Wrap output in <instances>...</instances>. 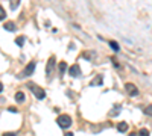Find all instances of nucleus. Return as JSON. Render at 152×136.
Masks as SVG:
<instances>
[{
	"label": "nucleus",
	"instance_id": "21",
	"mask_svg": "<svg viewBox=\"0 0 152 136\" xmlns=\"http://www.w3.org/2000/svg\"><path fill=\"white\" fill-rule=\"evenodd\" d=\"M64 136H75V135H73V133H72V132H69V133H66V135H64Z\"/></svg>",
	"mask_w": 152,
	"mask_h": 136
},
{
	"label": "nucleus",
	"instance_id": "18",
	"mask_svg": "<svg viewBox=\"0 0 152 136\" xmlns=\"http://www.w3.org/2000/svg\"><path fill=\"white\" fill-rule=\"evenodd\" d=\"M138 135H140V136H149V130L148 129H142Z\"/></svg>",
	"mask_w": 152,
	"mask_h": 136
},
{
	"label": "nucleus",
	"instance_id": "10",
	"mask_svg": "<svg viewBox=\"0 0 152 136\" xmlns=\"http://www.w3.org/2000/svg\"><path fill=\"white\" fill-rule=\"evenodd\" d=\"M102 82H104V77H102V76H97V77L91 82V85H93V86H100V85H104Z\"/></svg>",
	"mask_w": 152,
	"mask_h": 136
},
{
	"label": "nucleus",
	"instance_id": "13",
	"mask_svg": "<svg viewBox=\"0 0 152 136\" xmlns=\"http://www.w3.org/2000/svg\"><path fill=\"white\" fill-rule=\"evenodd\" d=\"M9 5H11V9H17L20 5V0H9Z\"/></svg>",
	"mask_w": 152,
	"mask_h": 136
},
{
	"label": "nucleus",
	"instance_id": "19",
	"mask_svg": "<svg viewBox=\"0 0 152 136\" xmlns=\"http://www.w3.org/2000/svg\"><path fill=\"white\" fill-rule=\"evenodd\" d=\"M2 136H15V133H14V132H6V133H3Z\"/></svg>",
	"mask_w": 152,
	"mask_h": 136
},
{
	"label": "nucleus",
	"instance_id": "1",
	"mask_svg": "<svg viewBox=\"0 0 152 136\" xmlns=\"http://www.w3.org/2000/svg\"><path fill=\"white\" fill-rule=\"evenodd\" d=\"M28 88L32 91V94L38 98V100H43V98L46 97V91L41 88V86H38V85H35L34 82H29L28 83Z\"/></svg>",
	"mask_w": 152,
	"mask_h": 136
},
{
	"label": "nucleus",
	"instance_id": "9",
	"mask_svg": "<svg viewBox=\"0 0 152 136\" xmlns=\"http://www.w3.org/2000/svg\"><path fill=\"white\" fill-rule=\"evenodd\" d=\"M66 70H67V64L64 62V60H62V62L59 64V76H61V77L66 74Z\"/></svg>",
	"mask_w": 152,
	"mask_h": 136
},
{
	"label": "nucleus",
	"instance_id": "5",
	"mask_svg": "<svg viewBox=\"0 0 152 136\" xmlns=\"http://www.w3.org/2000/svg\"><path fill=\"white\" fill-rule=\"evenodd\" d=\"M35 67H37V64H35V60H31V62L24 67V70H23V76H31V74L35 71Z\"/></svg>",
	"mask_w": 152,
	"mask_h": 136
},
{
	"label": "nucleus",
	"instance_id": "20",
	"mask_svg": "<svg viewBox=\"0 0 152 136\" xmlns=\"http://www.w3.org/2000/svg\"><path fill=\"white\" fill-rule=\"evenodd\" d=\"M8 110H9V112H17V109H15V107H9Z\"/></svg>",
	"mask_w": 152,
	"mask_h": 136
},
{
	"label": "nucleus",
	"instance_id": "3",
	"mask_svg": "<svg viewBox=\"0 0 152 136\" xmlns=\"http://www.w3.org/2000/svg\"><path fill=\"white\" fill-rule=\"evenodd\" d=\"M56 122H58V126L61 129H69L72 126V118L69 115H61V117H58Z\"/></svg>",
	"mask_w": 152,
	"mask_h": 136
},
{
	"label": "nucleus",
	"instance_id": "14",
	"mask_svg": "<svg viewBox=\"0 0 152 136\" xmlns=\"http://www.w3.org/2000/svg\"><path fill=\"white\" fill-rule=\"evenodd\" d=\"M143 112L149 117H152V104H148L146 107H143Z\"/></svg>",
	"mask_w": 152,
	"mask_h": 136
},
{
	"label": "nucleus",
	"instance_id": "22",
	"mask_svg": "<svg viewBox=\"0 0 152 136\" xmlns=\"http://www.w3.org/2000/svg\"><path fill=\"white\" fill-rule=\"evenodd\" d=\"M2 91H3V85H2V83H0V92H2Z\"/></svg>",
	"mask_w": 152,
	"mask_h": 136
},
{
	"label": "nucleus",
	"instance_id": "12",
	"mask_svg": "<svg viewBox=\"0 0 152 136\" xmlns=\"http://www.w3.org/2000/svg\"><path fill=\"white\" fill-rule=\"evenodd\" d=\"M15 101H18V103H23V101H24V94H23L21 91H18V92L15 94Z\"/></svg>",
	"mask_w": 152,
	"mask_h": 136
},
{
	"label": "nucleus",
	"instance_id": "6",
	"mask_svg": "<svg viewBox=\"0 0 152 136\" xmlns=\"http://www.w3.org/2000/svg\"><path fill=\"white\" fill-rule=\"evenodd\" d=\"M69 74H70L72 77H79V76H81V68H79V65H78V64L72 65V67L69 68Z\"/></svg>",
	"mask_w": 152,
	"mask_h": 136
},
{
	"label": "nucleus",
	"instance_id": "15",
	"mask_svg": "<svg viewBox=\"0 0 152 136\" xmlns=\"http://www.w3.org/2000/svg\"><path fill=\"white\" fill-rule=\"evenodd\" d=\"M110 47L113 48L114 52H119V44H117L116 41H110Z\"/></svg>",
	"mask_w": 152,
	"mask_h": 136
},
{
	"label": "nucleus",
	"instance_id": "16",
	"mask_svg": "<svg viewBox=\"0 0 152 136\" xmlns=\"http://www.w3.org/2000/svg\"><path fill=\"white\" fill-rule=\"evenodd\" d=\"M15 44L17 45H23L24 44V36H18V38L15 40Z\"/></svg>",
	"mask_w": 152,
	"mask_h": 136
},
{
	"label": "nucleus",
	"instance_id": "8",
	"mask_svg": "<svg viewBox=\"0 0 152 136\" xmlns=\"http://www.w3.org/2000/svg\"><path fill=\"white\" fill-rule=\"evenodd\" d=\"M3 27H5L6 30H9V32H15V30H17V26H15V24L12 23V21L5 23V24H3Z\"/></svg>",
	"mask_w": 152,
	"mask_h": 136
},
{
	"label": "nucleus",
	"instance_id": "11",
	"mask_svg": "<svg viewBox=\"0 0 152 136\" xmlns=\"http://www.w3.org/2000/svg\"><path fill=\"white\" fill-rule=\"evenodd\" d=\"M117 130H119V132H126V130H128V124H126L125 121L119 122V124H117Z\"/></svg>",
	"mask_w": 152,
	"mask_h": 136
},
{
	"label": "nucleus",
	"instance_id": "7",
	"mask_svg": "<svg viewBox=\"0 0 152 136\" xmlns=\"http://www.w3.org/2000/svg\"><path fill=\"white\" fill-rule=\"evenodd\" d=\"M82 58L87 59V60H93V59H96V52H93V50H87V52L82 53Z\"/></svg>",
	"mask_w": 152,
	"mask_h": 136
},
{
	"label": "nucleus",
	"instance_id": "17",
	"mask_svg": "<svg viewBox=\"0 0 152 136\" xmlns=\"http://www.w3.org/2000/svg\"><path fill=\"white\" fill-rule=\"evenodd\" d=\"M5 18H6V11L0 6V20H5Z\"/></svg>",
	"mask_w": 152,
	"mask_h": 136
},
{
	"label": "nucleus",
	"instance_id": "2",
	"mask_svg": "<svg viewBox=\"0 0 152 136\" xmlns=\"http://www.w3.org/2000/svg\"><path fill=\"white\" fill-rule=\"evenodd\" d=\"M55 64H56V60H55V56H50L49 60H47V64H46V76L50 79L52 77V74L55 71Z\"/></svg>",
	"mask_w": 152,
	"mask_h": 136
},
{
	"label": "nucleus",
	"instance_id": "4",
	"mask_svg": "<svg viewBox=\"0 0 152 136\" xmlns=\"http://www.w3.org/2000/svg\"><path fill=\"white\" fill-rule=\"evenodd\" d=\"M125 89H126V92H128L129 97H137L138 95V88L134 83H125Z\"/></svg>",
	"mask_w": 152,
	"mask_h": 136
}]
</instances>
